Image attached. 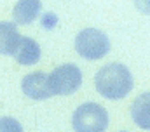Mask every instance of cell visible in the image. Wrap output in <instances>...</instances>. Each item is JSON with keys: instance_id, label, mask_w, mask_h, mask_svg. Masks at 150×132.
<instances>
[{"instance_id": "cell-6", "label": "cell", "mask_w": 150, "mask_h": 132, "mask_svg": "<svg viewBox=\"0 0 150 132\" xmlns=\"http://www.w3.org/2000/svg\"><path fill=\"white\" fill-rule=\"evenodd\" d=\"M12 56L19 65L23 66L37 65L40 61V45L37 44V40H33L30 37H21Z\"/></svg>"}, {"instance_id": "cell-13", "label": "cell", "mask_w": 150, "mask_h": 132, "mask_svg": "<svg viewBox=\"0 0 150 132\" xmlns=\"http://www.w3.org/2000/svg\"><path fill=\"white\" fill-rule=\"evenodd\" d=\"M120 132H127V131H120Z\"/></svg>"}, {"instance_id": "cell-9", "label": "cell", "mask_w": 150, "mask_h": 132, "mask_svg": "<svg viewBox=\"0 0 150 132\" xmlns=\"http://www.w3.org/2000/svg\"><path fill=\"white\" fill-rule=\"evenodd\" d=\"M21 35L18 32L16 25L11 21H0V54L12 56Z\"/></svg>"}, {"instance_id": "cell-8", "label": "cell", "mask_w": 150, "mask_h": 132, "mask_svg": "<svg viewBox=\"0 0 150 132\" xmlns=\"http://www.w3.org/2000/svg\"><path fill=\"white\" fill-rule=\"evenodd\" d=\"M131 117L140 129L150 131V92H143L133 101Z\"/></svg>"}, {"instance_id": "cell-1", "label": "cell", "mask_w": 150, "mask_h": 132, "mask_svg": "<svg viewBox=\"0 0 150 132\" xmlns=\"http://www.w3.org/2000/svg\"><path fill=\"white\" fill-rule=\"evenodd\" d=\"M96 91L107 99H122L133 89V75L127 66L120 63H110L98 70L94 77Z\"/></svg>"}, {"instance_id": "cell-5", "label": "cell", "mask_w": 150, "mask_h": 132, "mask_svg": "<svg viewBox=\"0 0 150 132\" xmlns=\"http://www.w3.org/2000/svg\"><path fill=\"white\" fill-rule=\"evenodd\" d=\"M21 89L25 92V96L35 101H44L54 96L52 89H51V82H49V75L42 73V71H35V73H28L23 77L21 82Z\"/></svg>"}, {"instance_id": "cell-11", "label": "cell", "mask_w": 150, "mask_h": 132, "mask_svg": "<svg viewBox=\"0 0 150 132\" xmlns=\"http://www.w3.org/2000/svg\"><path fill=\"white\" fill-rule=\"evenodd\" d=\"M56 25H58V16H56V14L47 12V14L42 16V26H44L45 30H52Z\"/></svg>"}, {"instance_id": "cell-12", "label": "cell", "mask_w": 150, "mask_h": 132, "mask_svg": "<svg viewBox=\"0 0 150 132\" xmlns=\"http://www.w3.org/2000/svg\"><path fill=\"white\" fill-rule=\"evenodd\" d=\"M134 5H136V9L140 12L150 16V0H134Z\"/></svg>"}, {"instance_id": "cell-4", "label": "cell", "mask_w": 150, "mask_h": 132, "mask_svg": "<svg viewBox=\"0 0 150 132\" xmlns=\"http://www.w3.org/2000/svg\"><path fill=\"white\" fill-rule=\"evenodd\" d=\"M49 82H51V89L54 94L70 96L77 92V89L82 85V71L79 66L67 63L52 70V73L49 75Z\"/></svg>"}, {"instance_id": "cell-7", "label": "cell", "mask_w": 150, "mask_h": 132, "mask_svg": "<svg viewBox=\"0 0 150 132\" xmlns=\"http://www.w3.org/2000/svg\"><path fill=\"white\" fill-rule=\"evenodd\" d=\"M42 11L40 0H18L12 9V18L16 25H30L38 18Z\"/></svg>"}, {"instance_id": "cell-10", "label": "cell", "mask_w": 150, "mask_h": 132, "mask_svg": "<svg viewBox=\"0 0 150 132\" xmlns=\"http://www.w3.org/2000/svg\"><path fill=\"white\" fill-rule=\"evenodd\" d=\"M0 132H23V127L12 117H0Z\"/></svg>"}, {"instance_id": "cell-3", "label": "cell", "mask_w": 150, "mask_h": 132, "mask_svg": "<svg viewBox=\"0 0 150 132\" xmlns=\"http://www.w3.org/2000/svg\"><path fill=\"white\" fill-rule=\"evenodd\" d=\"M75 51L84 59H101L110 51V40L98 28H86L75 37Z\"/></svg>"}, {"instance_id": "cell-2", "label": "cell", "mask_w": 150, "mask_h": 132, "mask_svg": "<svg viewBox=\"0 0 150 132\" xmlns=\"http://www.w3.org/2000/svg\"><path fill=\"white\" fill-rule=\"evenodd\" d=\"M72 125L75 132H105L108 127V113L98 103H84L74 111Z\"/></svg>"}]
</instances>
